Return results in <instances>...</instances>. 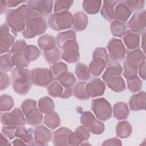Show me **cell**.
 Wrapping results in <instances>:
<instances>
[{"mask_svg":"<svg viewBox=\"0 0 146 146\" xmlns=\"http://www.w3.org/2000/svg\"><path fill=\"white\" fill-rule=\"evenodd\" d=\"M7 139L8 138L5 136L2 132H1L0 137V145H11V144Z\"/></svg>","mask_w":146,"mask_h":146,"instance_id":"94428289","label":"cell"},{"mask_svg":"<svg viewBox=\"0 0 146 146\" xmlns=\"http://www.w3.org/2000/svg\"><path fill=\"white\" fill-rule=\"evenodd\" d=\"M14 66L13 59L12 55L10 53H6L1 55L0 57V68L1 71L7 72L11 70Z\"/></svg>","mask_w":146,"mask_h":146,"instance_id":"ab89813d","label":"cell"},{"mask_svg":"<svg viewBox=\"0 0 146 146\" xmlns=\"http://www.w3.org/2000/svg\"><path fill=\"white\" fill-rule=\"evenodd\" d=\"M34 140L48 143L52 139V132L43 125H39L33 129Z\"/></svg>","mask_w":146,"mask_h":146,"instance_id":"cb8c5ba5","label":"cell"},{"mask_svg":"<svg viewBox=\"0 0 146 146\" xmlns=\"http://www.w3.org/2000/svg\"><path fill=\"white\" fill-rule=\"evenodd\" d=\"M139 74L140 77L145 80L146 79V73H145V59H144L139 65Z\"/></svg>","mask_w":146,"mask_h":146,"instance_id":"6f0895ef","label":"cell"},{"mask_svg":"<svg viewBox=\"0 0 146 146\" xmlns=\"http://www.w3.org/2000/svg\"><path fill=\"white\" fill-rule=\"evenodd\" d=\"M76 33L73 30H69L67 31L59 33L56 36V44L58 47L60 48L63 44L66 42L70 40H76Z\"/></svg>","mask_w":146,"mask_h":146,"instance_id":"8d00e7d4","label":"cell"},{"mask_svg":"<svg viewBox=\"0 0 146 146\" xmlns=\"http://www.w3.org/2000/svg\"><path fill=\"white\" fill-rule=\"evenodd\" d=\"M31 82H12L13 89L19 95H25L27 94L31 87Z\"/></svg>","mask_w":146,"mask_h":146,"instance_id":"7dc6e473","label":"cell"},{"mask_svg":"<svg viewBox=\"0 0 146 146\" xmlns=\"http://www.w3.org/2000/svg\"><path fill=\"white\" fill-rule=\"evenodd\" d=\"M125 60L130 62L139 65L144 59H145V53L139 47L133 50L126 51Z\"/></svg>","mask_w":146,"mask_h":146,"instance_id":"83f0119b","label":"cell"},{"mask_svg":"<svg viewBox=\"0 0 146 146\" xmlns=\"http://www.w3.org/2000/svg\"><path fill=\"white\" fill-rule=\"evenodd\" d=\"M53 1L36 0L26 1L27 6L30 10L43 17L50 14L52 10Z\"/></svg>","mask_w":146,"mask_h":146,"instance_id":"5bb4252c","label":"cell"},{"mask_svg":"<svg viewBox=\"0 0 146 146\" xmlns=\"http://www.w3.org/2000/svg\"><path fill=\"white\" fill-rule=\"evenodd\" d=\"M43 56L44 60L50 65H52L58 62L61 57V52L58 47H55L53 49L43 51Z\"/></svg>","mask_w":146,"mask_h":146,"instance_id":"d590c367","label":"cell"},{"mask_svg":"<svg viewBox=\"0 0 146 146\" xmlns=\"http://www.w3.org/2000/svg\"><path fill=\"white\" fill-rule=\"evenodd\" d=\"M126 25L123 22L114 19L111 23L110 30L113 36L122 37L126 31Z\"/></svg>","mask_w":146,"mask_h":146,"instance_id":"74e56055","label":"cell"},{"mask_svg":"<svg viewBox=\"0 0 146 146\" xmlns=\"http://www.w3.org/2000/svg\"><path fill=\"white\" fill-rule=\"evenodd\" d=\"M132 14V11L123 1H119L114 9L113 19L125 23Z\"/></svg>","mask_w":146,"mask_h":146,"instance_id":"e0dca14e","label":"cell"},{"mask_svg":"<svg viewBox=\"0 0 146 146\" xmlns=\"http://www.w3.org/2000/svg\"><path fill=\"white\" fill-rule=\"evenodd\" d=\"M47 29V23L44 17L30 10L29 7L26 13V26L22 32L26 39L33 38L43 34Z\"/></svg>","mask_w":146,"mask_h":146,"instance_id":"7a4b0ae2","label":"cell"},{"mask_svg":"<svg viewBox=\"0 0 146 146\" xmlns=\"http://www.w3.org/2000/svg\"><path fill=\"white\" fill-rule=\"evenodd\" d=\"M12 144L14 145H27V144L24 141H23L21 139L18 137L17 139H14L12 141Z\"/></svg>","mask_w":146,"mask_h":146,"instance_id":"be15d7a7","label":"cell"},{"mask_svg":"<svg viewBox=\"0 0 146 146\" xmlns=\"http://www.w3.org/2000/svg\"><path fill=\"white\" fill-rule=\"evenodd\" d=\"M72 131L66 127H60L54 132L52 144L55 146L68 145L67 139Z\"/></svg>","mask_w":146,"mask_h":146,"instance_id":"ffe728a7","label":"cell"},{"mask_svg":"<svg viewBox=\"0 0 146 146\" xmlns=\"http://www.w3.org/2000/svg\"><path fill=\"white\" fill-rule=\"evenodd\" d=\"M43 123L50 129H55L60 124L59 116L55 111L46 114L43 119Z\"/></svg>","mask_w":146,"mask_h":146,"instance_id":"836d02e7","label":"cell"},{"mask_svg":"<svg viewBox=\"0 0 146 146\" xmlns=\"http://www.w3.org/2000/svg\"><path fill=\"white\" fill-rule=\"evenodd\" d=\"M28 9L27 5L22 4L17 9H10L6 12V23L14 36L25 29L26 13Z\"/></svg>","mask_w":146,"mask_h":146,"instance_id":"3957f363","label":"cell"},{"mask_svg":"<svg viewBox=\"0 0 146 146\" xmlns=\"http://www.w3.org/2000/svg\"><path fill=\"white\" fill-rule=\"evenodd\" d=\"M12 82H26L30 81V71L27 68L15 67L11 72Z\"/></svg>","mask_w":146,"mask_h":146,"instance_id":"7402d4cb","label":"cell"},{"mask_svg":"<svg viewBox=\"0 0 146 146\" xmlns=\"http://www.w3.org/2000/svg\"><path fill=\"white\" fill-rule=\"evenodd\" d=\"M86 84L87 83L85 82H79L75 85L73 88V94L76 98L85 100L90 98L86 91Z\"/></svg>","mask_w":146,"mask_h":146,"instance_id":"f35d334b","label":"cell"},{"mask_svg":"<svg viewBox=\"0 0 146 146\" xmlns=\"http://www.w3.org/2000/svg\"><path fill=\"white\" fill-rule=\"evenodd\" d=\"M7 5L6 3V1L2 0L0 2V13L1 14H3L7 10Z\"/></svg>","mask_w":146,"mask_h":146,"instance_id":"6125c7cd","label":"cell"},{"mask_svg":"<svg viewBox=\"0 0 146 146\" xmlns=\"http://www.w3.org/2000/svg\"><path fill=\"white\" fill-rule=\"evenodd\" d=\"M146 94L145 91H140L132 95L129 100V106L131 110L137 111L144 110L145 107Z\"/></svg>","mask_w":146,"mask_h":146,"instance_id":"ac0fdd59","label":"cell"},{"mask_svg":"<svg viewBox=\"0 0 146 146\" xmlns=\"http://www.w3.org/2000/svg\"><path fill=\"white\" fill-rule=\"evenodd\" d=\"M35 107H37V104L35 100L32 99H26L21 103V109L23 114H25L27 111Z\"/></svg>","mask_w":146,"mask_h":146,"instance_id":"f5cc1de1","label":"cell"},{"mask_svg":"<svg viewBox=\"0 0 146 146\" xmlns=\"http://www.w3.org/2000/svg\"><path fill=\"white\" fill-rule=\"evenodd\" d=\"M145 10L135 12L128 21L127 26L129 30L137 33H143L145 29Z\"/></svg>","mask_w":146,"mask_h":146,"instance_id":"4fadbf2b","label":"cell"},{"mask_svg":"<svg viewBox=\"0 0 146 146\" xmlns=\"http://www.w3.org/2000/svg\"><path fill=\"white\" fill-rule=\"evenodd\" d=\"M122 71L123 68L118 62L108 61L102 78L106 85L114 92H120L125 89L124 80L121 76Z\"/></svg>","mask_w":146,"mask_h":146,"instance_id":"6da1fadb","label":"cell"},{"mask_svg":"<svg viewBox=\"0 0 146 146\" xmlns=\"http://www.w3.org/2000/svg\"><path fill=\"white\" fill-rule=\"evenodd\" d=\"M17 128L3 125L2 128V132L3 133L5 136H6L9 140H12L15 136V130Z\"/></svg>","mask_w":146,"mask_h":146,"instance_id":"11a10c76","label":"cell"},{"mask_svg":"<svg viewBox=\"0 0 146 146\" xmlns=\"http://www.w3.org/2000/svg\"><path fill=\"white\" fill-rule=\"evenodd\" d=\"M32 132L30 131V129H27L24 126L18 127L16 128L15 136L21 139L27 145H31L34 139Z\"/></svg>","mask_w":146,"mask_h":146,"instance_id":"d6a6232c","label":"cell"},{"mask_svg":"<svg viewBox=\"0 0 146 146\" xmlns=\"http://www.w3.org/2000/svg\"><path fill=\"white\" fill-rule=\"evenodd\" d=\"M102 1L85 0L82 3V7L84 11L89 14H97L102 5Z\"/></svg>","mask_w":146,"mask_h":146,"instance_id":"e575fe53","label":"cell"},{"mask_svg":"<svg viewBox=\"0 0 146 146\" xmlns=\"http://www.w3.org/2000/svg\"><path fill=\"white\" fill-rule=\"evenodd\" d=\"M1 80H0V88L1 90L2 91L8 87L10 84L11 80L10 76L7 74L6 72L1 71Z\"/></svg>","mask_w":146,"mask_h":146,"instance_id":"db71d44e","label":"cell"},{"mask_svg":"<svg viewBox=\"0 0 146 146\" xmlns=\"http://www.w3.org/2000/svg\"><path fill=\"white\" fill-rule=\"evenodd\" d=\"M127 82L128 89L132 93L139 92L142 88V81L137 76L127 79Z\"/></svg>","mask_w":146,"mask_h":146,"instance_id":"bcb514c9","label":"cell"},{"mask_svg":"<svg viewBox=\"0 0 146 146\" xmlns=\"http://www.w3.org/2000/svg\"><path fill=\"white\" fill-rule=\"evenodd\" d=\"M24 115L26 123L31 126H35L40 124L43 120L42 113L37 107L31 108L27 111Z\"/></svg>","mask_w":146,"mask_h":146,"instance_id":"603a6c76","label":"cell"},{"mask_svg":"<svg viewBox=\"0 0 146 146\" xmlns=\"http://www.w3.org/2000/svg\"><path fill=\"white\" fill-rule=\"evenodd\" d=\"M14 102L13 98L7 94H2L0 98V111L1 112L10 111L14 107Z\"/></svg>","mask_w":146,"mask_h":146,"instance_id":"7bdbcfd3","label":"cell"},{"mask_svg":"<svg viewBox=\"0 0 146 146\" xmlns=\"http://www.w3.org/2000/svg\"><path fill=\"white\" fill-rule=\"evenodd\" d=\"M73 3V1H55L54 6V13H61L68 11Z\"/></svg>","mask_w":146,"mask_h":146,"instance_id":"681fc988","label":"cell"},{"mask_svg":"<svg viewBox=\"0 0 146 146\" xmlns=\"http://www.w3.org/2000/svg\"><path fill=\"white\" fill-rule=\"evenodd\" d=\"M119 1H104L100 10V14L107 21L113 19L114 9Z\"/></svg>","mask_w":146,"mask_h":146,"instance_id":"d4e9b609","label":"cell"},{"mask_svg":"<svg viewBox=\"0 0 146 146\" xmlns=\"http://www.w3.org/2000/svg\"><path fill=\"white\" fill-rule=\"evenodd\" d=\"M47 21L51 29L60 31L72 27V15L68 11L54 13L48 16Z\"/></svg>","mask_w":146,"mask_h":146,"instance_id":"5b68a950","label":"cell"},{"mask_svg":"<svg viewBox=\"0 0 146 146\" xmlns=\"http://www.w3.org/2000/svg\"><path fill=\"white\" fill-rule=\"evenodd\" d=\"M80 120L82 125L86 127L93 134L100 135L104 131L103 123L96 119L90 111L83 112L80 116Z\"/></svg>","mask_w":146,"mask_h":146,"instance_id":"9c48e42d","label":"cell"},{"mask_svg":"<svg viewBox=\"0 0 146 146\" xmlns=\"http://www.w3.org/2000/svg\"><path fill=\"white\" fill-rule=\"evenodd\" d=\"M12 59L14 66L16 67H27L30 64V62L26 58L23 51L13 54L12 55Z\"/></svg>","mask_w":146,"mask_h":146,"instance_id":"f6af8a7d","label":"cell"},{"mask_svg":"<svg viewBox=\"0 0 146 146\" xmlns=\"http://www.w3.org/2000/svg\"><path fill=\"white\" fill-rule=\"evenodd\" d=\"M56 80L64 88H71L76 82V79L73 73L68 71L60 74Z\"/></svg>","mask_w":146,"mask_h":146,"instance_id":"f1b7e54d","label":"cell"},{"mask_svg":"<svg viewBox=\"0 0 146 146\" xmlns=\"http://www.w3.org/2000/svg\"><path fill=\"white\" fill-rule=\"evenodd\" d=\"M31 145H47V143L40 140H34L31 144Z\"/></svg>","mask_w":146,"mask_h":146,"instance_id":"e7e4bbea","label":"cell"},{"mask_svg":"<svg viewBox=\"0 0 146 146\" xmlns=\"http://www.w3.org/2000/svg\"><path fill=\"white\" fill-rule=\"evenodd\" d=\"M1 121L2 125L17 128L26 124L25 116L19 108H15L11 112L1 113Z\"/></svg>","mask_w":146,"mask_h":146,"instance_id":"ba28073f","label":"cell"},{"mask_svg":"<svg viewBox=\"0 0 146 146\" xmlns=\"http://www.w3.org/2000/svg\"><path fill=\"white\" fill-rule=\"evenodd\" d=\"M50 70L52 73L54 79H56L57 77L60 74L67 71L68 67L67 64L63 62H58L51 65L50 67Z\"/></svg>","mask_w":146,"mask_h":146,"instance_id":"c3c4849f","label":"cell"},{"mask_svg":"<svg viewBox=\"0 0 146 146\" xmlns=\"http://www.w3.org/2000/svg\"><path fill=\"white\" fill-rule=\"evenodd\" d=\"M121 140L116 137H114V138H111L108 140H106V141H104L102 145V146H104V145H117V146H120L121 145Z\"/></svg>","mask_w":146,"mask_h":146,"instance_id":"9f6ffc18","label":"cell"},{"mask_svg":"<svg viewBox=\"0 0 146 146\" xmlns=\"http://www.w3.org/2000/svg\"><path fill=\"white\" fill-rule=\"evenodd\" d=\"M123 42L128 50L139 47L140 40V34L130 30H126L123 36Z\"/></svg>","mask_w":146,"mask_h":146,"instance_id":"d6986e66","label":"cell"},{"mask_svg":"<svg viewBox=\"0 0 146 146\" xmlns=\"http://www.w3.org/2000/svg\"><path fill=\"white\" fill-rule=\"evenodd\" d=\"M26 46L27 44L25 40L18 39L15 42V43L10 48L9 53L13 54L23 51Z\"/></svg>","mask_w":146,"mask_h":146,"instance_id":"816d5d0a","label":"cell"},{"mask_svg":"<svg viewBox=\"0 0 146 146\" xmlns=\"http://www.w3.org/2000/svg\"><path fill=\"white\" fill-rule=\"evenodd\" d=\"M47 90L48 95L52 96V98L60 97L63 91L62 86L56 80L52 81L47 86Z\"/></svg>","mask_w":146,"mask_h":146,"instance_id":"ee69618b","label":"cell"},{"mask_svg":"<svg viewBox=\"0 0 146 146\" xmlns=\"http://www.w3.org/2000/svg\"><path fill=\"white\" fill-rule=\"evenodd\" d=\"M145 30L141 34L142 39H141V48L144 53H145V48H144V46H145V42H144V40H145Z\"/></svg>","mask_w":146,"mask_h":146,"instance_id":"03108f58","label":"cell"},{"mask_svg":"<svg viewBox=\"0 0 146 146\" xmlns=\"http://www.w3.org/2000/svg\"><path fill=\"white\" fill-rule=\"evenodd\" d=\"M131 125L127 121L119 122L116 127V133L117 137L122 139L128 137L132 133Z\"/></svg>","mask_w":146,"mask_h":146,"instance_id":"4dcf8cb0","label":"cell"},{"mask_svg":"<svg viewBox=\"0 0 146 146\" xmlns=\"http://www.w3.org/2000/svg\"><path fill=\"white\" fill-rule=\"evenodd\" d=\"M61 58L68 63L77 62L80 58L79 45L76 40H70L64 43L61 47Z\"/></svg>","mask_w":146,"mask_h":146,"instance_id":"8fae6325","label":"cell"},{"mask_svg":"<svg viewBox=\"0 0 146 146\" xmlns=\"http://www.w3.org/2000/svg\"><path fill=\"white\" fill-rule=\"evenodd\" d=\"M56 39L55 38L50 34H44L40 36L38 40V45L39 48L47 51L53 49L56 47Z\"/></svg>","mask_w":146,"mask_h":146,"instance_id":"4316f807","label":"cell"},{"mask_svg":"<svg viewBox=\"0 0 146 146\" xmlns=\"http://www.w3.org/2000/svg\"><path fill=\"white\" fill-rule=\"evenodd\" d=\"M51 71L47 68H35L30 71V81L32 84L46 87L54 80Z\"/></svg>","mask_w":146,"mask_h":146,"instance_id":"8992f818","label":"cell"},{"mask_svg":"<svg viewBox=\"0 0 146 146\" xmlns=\"http://www.w3.org/2000/svg\"><path fill=\"white\" fill-rule=\"evenodd\" d=\"M38 107L42 113L47 114L54 111L55 104L52 99L48 96H45L39 99Z\"/></svg>","mask_w":146,"mask_h":146,"instance_id":"f546056e","label":"cell"},{"mask_svg":"<svg viewBox=\"0 0 146 146\" xmlns=\"http://www.w3.org/2000/svg\"><path fill=\"white\" fill-rule=\"evenodd\" d=\"M91 110L97 119L106 121L112 115V107L110 103L104 98L94 99L91 102Z\"/></svg>","mask_w":146,"mask_h":146,"instance_id":"52a82bcc","label":"cell"},{"mask_svg":"<svg viewBox=\"0 0 146 146\" xmlns=\"http://www.w3.org/2000/svg\"><path fill=\"white\" fill-rule=\"evenodd\" d=\"M23 52L30 62L36 60L40 56L41 53L40 50L36 46L31 44L27 45L23 50Z\"/></svg>","mask_w":146,"mask_h":146,"instance_id":"b9f144b4","label":"cell"},{"mask_svg":"<svg viewBox=\"0 0 146 146\" xmlns=\"http://www.w3.org/2000/svg\"><path fill=\"white\" fill-rule=\"evenodd\" d=\"M123 1L132 11V12L141 11L144 7L145 1L144 0H127Z\"/></svg>","mask_w":146,"mask_h":146,"instance_id":"f907efd6","label":"cell"},{"mask_svg":"<svg viewBox=\"0 0 146 146\" xmlns=\"http://www.w3.org/2000/svg\"><path fill=\"white\" fill-rule=\"evenodd\" d=\"M90 131L83 125L78 127L74 132H71L68 135L67 142L68 145H79L90 138Z\"/></svg>","mask_w":146,"mask_h":146,"instance_id":"9a60e30c","label":"cell"},{"mask_svg":"<svg viewBox=\"0 0 146 146\" xmlns=\"http://www.w3.org/2000/svg\"><path fill=\"white\" fill-rule=\"evenodd\" d=\"M75 74L80 80L87 81L91 78V74L88 67L84 63H78L76 64Z\"/></svg>","mask_w":146,"mask_h":146,"instance_id":"1f68e13d","label":"cell"},{"mask_svg":"<svg viewBox=\"0 0 146 146\" xmlns=\"http://www.w3.org/2000/svg\"><path fill=\"white\" fill-rule=\"evenodd\" d=\"M73 95V89L72 88H65L60 98L62 99H67Z\"/></svg>","mask_w":146,"mask_h":146,"instance_id":"680465c9","label":"cell"},{"mask_svg":"<svg viewBox=\"0 0 146 146\" xmlns=\"http://www.w3.org/2000/svg\"><path fill=\"white\" fill-rule=\"evenodd\" d=\"M92 58L89 63V70L93 76H99L104 71L109 60V56L106 49L104 47L95 48L93 52Z\"/></svg>","mask_w":146,"mask_h":146,"instance_id":"277c9868","label":"cell"},{"mask_svg":"<svg viewBox=\"0 0 146 146\" xmlns=\"http://www.w3.org/2000/svg\"><path fill=\"white\" fill-rule=\"evenodd\" d=\"M105 90L106 85L104 82L99 78H92L86 86V93L91 98L103 95Z\"/></svg>","mask_w":146,"mask_h":146,"instance_id":"2e32d148","label":"cell"},{"mask_svg":"<svg viewBox=\"0 0 146 146\" xmlns=\"http://www.w3.org/2000/svg\"><path fill=\"white\" fill-rule=\"evenodd\" d=\"M88 22V17L83 11H77L72 15V27L74 31H81L84 30L87 27Z\"/></svg>","mask_w":146,"mask_h":146,"instance_id":"44dd1931","label":"cell"},{"mask_svg":"<svg viewBox=\"0 0 146 146\" xmlns=\"http://www.w3.org/2000/svg\"><path fill=\"white\" fill-rule=\"evenodd\" d=\"M138 65L127 61L126 60L124 62V71L123 76L125 79H128L129 78L137 76Z\"/></svg>","mask_w":146,"mask_h":146,"instance_id":"60d3db41","label":"cell"},{"mask_svg":"<svg viewBox=\"0 0 146 146\" xmlns=\"http://www.w3.org/2000/svg\"><path fill=\"white\" fill-rule=\"evenodd\" d=\"M10 28L4 23L1 26L0 34V51L1 54L9 52L10 48L15 43V36L10 32Z\"/></svg>","mask_w":146,"mask_h":146,"instance_id":"7c38bea8","label":"cell"},{"mask_svg":"<svg viewBox=\"0 0 146 146\" xmlns=\"http://www.w3.org/2000/svg\"><path fill=\"white\" fill-rule=\"evenodd\" d=\"M112 113L113 117L118 120L126 119L129 113V110L127 104L125 102H117L113 107Z\"/></svg>","mask_w":146,"mask_h":146,"instance_id":"484cf974","label":"cell"},{"mask_svg":"<svg viewBox=\"0 0 146 146\" xmlns=\"http://www.w3.org/2000/svg\"><path fill=\"white\" fill-rule=\"evenodd\" d=\"M107 49L110 60L120 62L124 59L127 51L121 39L111 38L107 44Z\"/></svg>","mask_w":146,"mask_h":146,"instance_id":"30bf717a","label":"cell"},{"mask_svg":"<svg viewBox=\"0 0 146 146\" xmlns=\"http://www.w3.org/2000/svg\"><path fill=\"white\" fill-rule=\"evenodd\" d=\"M26 2L25 1H15V0H8L6 1V3L8 7H14L17 6L18 5Z\"/></svg>","mask_w":146,"mask_h":146,"instance_id":"91938a15","label":"cell"}]
</instances>
